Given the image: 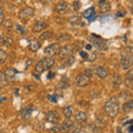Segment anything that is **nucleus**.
<instances>
[{
    "label": "nucleus",
    "mask_w": 133,
    "mask_h": 133,
    "mask_svg": "<svg viewBox=\"0 0 133 133\" xmlns=\"http://www.w3.org/2000/svg\"><path fill=\"white\" fill-rule=\"evenodd\" d=\"M119 109H120V103H119L116 98H111L109 101L105 103V107H104L105 113L109 116H111V118H114V116L118 115Z\"/></svg>",
    "instance_id": "nucleus-1"
},
{
    "label": "nucleus",
    "mask_w": 133,
    "mask_h": 133,
    "mask_svg": "<svg viewBox=\"0 0 133 133\" xmlns=\"http://www.w3.org/2000/svg\"><path fill=\"white\" fill-rule=\"evenodd\" d=\"M55 61L52 57H46V58H42L40 61H38L37 64H36V71L37 72H43L46 70H49V69H51L52 66L54 65Z\"/></svg>",
    "instance_id": "nucleus-2"
},
{
    "label": "nucleus",
    "mask_w": 133,
    "mask_h": 133,
    "mask_svg": "<svg viewBox=\"0 0 133 133\" xmlns=\"http://www.w3.org/2000/svg\"><path fill=\"white\" fill-rule=\"evenodd\" d=\"M133 65V51H126L121 54V66L123 70H129Z\"/></svg>",
    "instance_id": "nucleus-3"
},
{
    "label": "nucleus",
    "mask_w": 133,
    "mask_h": 133,
    "mask_svg": "<svg viewBox=\"0 0 133 133\" xmlns=\"http://www.w3.org/2000/svg\"><path fill=\"white\" fill-rule=\"evenodd\" d=\"M89 40L91 41V43L94 46V48H95L96 50H107L108 49V44L107 42L103 40V39H101L100 37H98V36L95 35H92L90 37V39Z\"/></svg>",
    "instance_id": "nucleus-4"
},
{
    "label": "nucleus",
    "mask_w": 133,
    "mask_h": 133,
    "mask_svg": "<svg viewBox=\"0 0 133 133\" xmlns=\"http://www.w3.org/2000/svg\"><path fill=\"white\" fill-rule=\"evenodd\" d=\"M73 46L72 44H66V46H63L62 48L60 47V50H59V52H58V55L61 58V59H65V58H68V57H70L71 53L73 52Z\"/></svg>",
    "instance_id": "nucleus-5"
},
{
    "label": "nucleus",
    "mask_w": 133,
    "mask_h": 133,
    "mask_svg": "<svg viewBox=\"0 0 133 133\" xmlns=\"http://www.w3.org/2000/svg\"><path fill=\"white\" fill-rule=\"evenodd\" d=\"M59 50H60L59 43H52L44 49V54L49 55V57H53L54 54H58Z\"/></svg>",
    "instance_id": "nucleus-6"
},
{
    "label": "nucleus",
    "mask_w": 133,
    "mask_h": 133,
    "mask_svg": "<svg viewBox=\"0 0 133 133\" xmlns=\"http://www.w3.org/2000/svg\"><path fill=\"white\" fill-rule=\"evenodd\" d=\"M33 13H35V9L31 7H26L23 8V9L20 10V12H19V17H20L21 19H23V20H28L29 18H31L33 16Z\"/></svg>",
    "instance_id": "nucleus-7"
},
{
    "label": "nucleus",
    "mask_w": 133,
    "mask_h": 133,
    "mask_svg": "<svg viewBox=\"0 0 133 133\" xmlns=\"http://www.w3.org/2000/svg\"><path fill=\"white\" fill-rule=\"evenodd\" d=\"M90 82V79L87 78L84 74H79L77 78H76V85L79 88H84L87 87Z\"/></svg>",
    "instance_id": "nucleus-8"
},
{
    "label": "nucleus",
    "mask_w": 133,
    "mask_h": 133,
    "mask_svg": "<svg viewBox=\"0 0 133 133\" xmlns=\"http://www.w3.org/2000/svg\"><path fill=\"white\" fill-rule=\"evenodd\" d=\"M73 125H74V124H73V122H72V120H70V119H66V120L60 125L59 132H61V133H66V132L71 131V129L73 127Z\"/></svg>",
    "instance_id": "nucleus-9"
},
{
    "label": "nucleus",
    "mask_w": 133,
    "mask_h": 133,
    "mask_svg": "<svg viewBox=\"0 0 133 133\" xmlns=\"http://www.w3.org/2000/svg\"><path fill=\"white\" fill-rule=\"evenodd\" d=\"M46 120L48 122H52V123H55L58 120H59V115L55 111H49V112L46 113Z\"/></svg>",
    "instance_id": "nucleus-10"
},
{
    "label": "nucleus",
    "mask_w": 133,
    "mask_h": 133,
    "mask_svg": "<svg viewBox=\"0 0 133 133\" xmlns=\"http://www.w3.org/2000/svg\"><path fill=\"white\" fill-rule=\"evenodd\" d=\"M94 73H95V76H98L100 79H105V78L108 77V71L103 66H95Z\"/></svg>",
    "instance_id": "nucleus-11"
},
{
    "label": "nucleus",
    "mask_w": 133,
    "mask_h": 133,
    "mask_svg": "<svg viewBox=\"0 0 133 133\" xmlns=\"http://www.w3.org/2000/svg\"><path fill=\"white\" fill-rule=\"evenodd\" d=\"M68 8H69V5L65 1H62V2H59L58 5H55L54 9L58 13H64L68 11Z\"/></svg>",
    "instance_id": "nucleus-12"
},
{
    "label": "nucleus",
    "mask_w": 133,
    "mask_h": 133,
    "mask_svg": "<svg viewBox=\"0 0 133 133\" xmlns=\"http://www.w3.org/2000/svg\"><path fill=\"white\" fill-rule=\"evenodd\" d=\"M47 28V22L46 21H37L33 24L32 29L35 32H41Z\"/></svg>",
    "instance_id": "nucleus-13"
},
{
    "label": "nucleus",
    "mask_w": 133,
    "mask_h": 133,
    "mask_svg": "<svg viewBox=\"0 0 133 133\" xmlns=\"http://www.w3.org/2000/svg\"><path fill=\"white\" fill-rule=\"evenodd\" d=\"M4 73H5V76L7 77L8 81H13V80H15V77L18 74V71L15 70V69H7Z\"/></svg>",
    "instance_id": "nucleus-14"
},
{
    "label": "nucleus",
    "mask_w": 133,
    "mask_h": 133,
    "mask_svg": "<svg viewBox=\"0 0 133 133\" xmlns=\"http://www.w3.org/2000/svg\"><path fill=\"white\" fill-rule=\"evenodd\" d=\"M32 112H33V107H27V108H24V109H22L19 113H20V115L26 120V119H28L32 114Z\"/></svg>",
    "instance_id": "nucleus-15"
},
{
    "label": "nucleus",
    "mask_w": 133,
    "mask_h": 133,
    "mask_svg": "<svg viewBox=\"0 0 133 133\" xmlns=\"http://www.w3.org/2000/svg\"><path fill=\"white\" fill-rule=\"evenodd\" d=\"M88 120V114L83 111H79V112L76 114V121L78 123H83Z\"/></svg>",
    "instance_id": "nucleus-16"
},
{
    "label": "nucleus",
    "mask_w": 133,
    "mask_h": 133,
    "mask_svg": "<svg viewBox=\"0 0 133 133\" xmlns=\"http://www.w3.org/2000/svg\"><path fill=\"white\" fill-rule=\"evenodd\" d=\"M41 47V43L39 42L37 39H31L30 40V43H29V49L31 51H38Z\"/></svg>",
    "instance_id": "nucleus-17"
},
{
    "label": "nucleus",
    "mask_w": 133,
    "mask_h": 133,
    "mask_svg": "<svg viewBox=\"0 0 133 133\" xmlns=\"http://www.w3.org/2000/svg\"><path fill=\"white\" fill-rule=\"evenodd\" d=\"M62 113L66 119H70L71 116L73 115V108L70 107V105H69V107H64L62 110Z\"/></svg>",
    "instance_id": "nucleus-18"
},
{
    "label": "nucleus",
    "mask_w": 133,
    "mask_h": 133,
    "mask_svg": "<svg viewBox=\"0 0 133 133\" xmlns=\"http://www.w3.org/2000/svg\"><path fill=\"white\" fill-rule=\"evenodd\" d=\"M0 44L1 46H11L12 44V39L7 36H1L0 37Z\"/></svg>",
    "instance_id": "nucleus-19"
},
{
    "label": "nucleus",
    "mask_w": 133,
    "mask_h": 133,
    "mask_svg": "<svg viewBox=\"0 0 133 133\" xmlns=\"http://www.w3.org/2000/svg\"><path fill=\"white\" fill-rule=\"evenodd\" d=\"M57 40L59 41V42H66V41H70L72 40V37L70 35H68V33H63V35H60L59 37L57 38Z\"/></svg>",
    "instance_id": "nucleus-20"
},
{
    "label": "nucleus",
    "mask_w": 133,
    "mask_h": 133,
    "mask_svg": "<svg viewBox=\"0 0 133 133\" xmlns=\"http://www.w3.org/2000/svg\"><path fill=\"white\" fill-rule=\"evenodd\" d=\"M133 110V100H129L126 101L123 105V111L124 112H130V111Z\"/></svg>",
    "instance_id": "nucleus-21"
},
{
    "label": "nucleus",
    "mask_w": 133,
    "mask_h": 133,
    "mask_svg": "<svg viewBox=\"0 0 133 133\" xmlns=\"http://www.w3.org/2000/svg\"><path fill=\"white\" fill-rule=\"evenodd\" d=\"M95 13V9H94L93 7H91V8H89V9H87V10H84L83 11V13H82V16L84 17V18H89V17H91L92 15H94Z\"/></svg>",
    "instance_id": "nucleus-22"
},
{
    "label": "nucleus",
    "mask_w": 133,
    "mask_h": 133,
    "mask_svg": "<svg viewBox=\"0 0 133 133\" xmlns=\"http://www.w3.org/2000/svg\"><path fill=\"white\" fill-rule=\"evenodd\" d=\"M110 10H111V6L108 2L101 5V7H100V12L101 13H108V12H110Z\"/></svg>",
    "instance_id": "nucleus-23"
},
{
    "label": "nucleus",
    "mask_w": 133,
    "mask_h": 133,
    "mask_svg": "<svg viewBox=\"0 0 133 133\" xmlns=\"http://www.w3.org/2000/svg\"><path fill=\"white\" fill-rule=\"evenodd\" d=\"M52 35H53V33H52V31H50V30L43 31L40 35V40H49V39L52 37Z\"/></svg>",
    "instance_id": "nucleus-24"
},
{
    "label": "nucleus",
    "mask_w": 133,
    "mask_h": 133,
    "mask_svg": "<svg viewBox=\"0 0 133 133\" xmlns=\"http://www.w3.org/2000/svg\"><path fill=\"white\" fill-rule=\"evenodd\" d=\"M122 83V80L119 74H114V78H113V85H114V88H119L121 85Z\"/></svg>",
    "instance_id": "nucleus-25"
},
{
    "label": "nucleus",
    "mask_w": 133,
    "mask_h": 133,
    "mask_svg": "<svg viewBox=\"0 0 133 133\" xmlns=\"http://www.w3.org/2000/svg\"><path fill=\"white\" fill-rule=\"evenodd\" d=\"M7 58H8V54H7V52H6L5 50L0 49V63H4V62H6V60H7Z\"/></svg>",
    "instance_id": "nucleus-26"
},
{
    "label": "nucleus",
    "mask_w": 133,
    "mask_h": 133,
    "mask_svg": "<svg viewBox=\"0 0 133 133\" xmlns=\"http://www.w3.org/2000/svg\"><path fill=\"white\" fill-rule=\"evenodd\" d=\"M69 21H70L71 24H80L81 19H80V17H78V16H73V17H71V18L69 19Z\"/></svg>",
    "instance_id": "nucleus-27"
},
{
    "label": "nucleus",
    "mask_w": 133,
    "mask_h": 133,
    "mask_svg": "<svg viewBox=\"0 0 133 133\" xmlns=\"http://www.w3.org/2000/svg\"><path fill=\"white\" fill-rule=\"evenodd\" d=\"M73 62H74V57L73 55H70V57H68V59H66V61L64 62V65L65 68H68V66H71L72 64H73Z\"/></svg>",
    "instance_id": "nucleus-28"
},
{
    "label": "nucleus",
    "mask_w": 133,
    "mask_h": 133,
    "mask_svg": "<svg viewBox=\"0 0 133 133\" xmlns=\"http://www.w3.org/2000/svg\"><path fill=\"white\" fill-rule=\"evenodd\" d=\"M8 79H7V77L5 76V73H0V84H2V85H7L8 84Z\"/></svg>",
    "instance_id": "nucleus-29"
},
{
    "label": "nucleus",
    "mask_w": 133,
    "mask_h": 133,
    "mask_svg": "<svg viewBox=\"0 0 133 133\" xmlns=\"http://www.w3.org/2000/svg\"><path fill=\"white\" fill-rule=\"evenodd\" d=\"M59 130H60V125H58V124H53V125L49 129V132L50 133H57V132H59Z\"/></svg>",
    "instance_id": "nucleus-30"
},
{
    "label": "nucleus",
    "mask_w": 133,
    "mask_h": 133,
    "mask_svg": "<svg viewBox=\"0 0 133 133\" xmlns=\"http://www.w3.org/2000/svg\"><path fill=\"white\" fill-rule=\"evenodd\" d=\"M83 74H84V76L87 77V78H89V79H91V78L93 77V72H92V70H91V69H85L84 73H83Z\"/></svg>",
    "instance_id": "nucleus-31"
},
{
    "label": "nucleus",
    "mask_w": 133,
    "mask_h": 133,
    "mask_svg": "<svg viewBox=\"0 0 133 133\" xmlns=\"http://www.w3.org/2000/svg\"><path fill=\"white\" fill-rule=\"evenodd\" d=\"M126 77H127V79H129L130 81H131V82H133V68L129 69V71H127V74H126Z\"/></svg>",
    "instance_id": "nucleus-32"
},
{
    "label": "nucleus",
    "mask_w": 133,
    "mask_h": 133,
    "mask_svg": "<svg viewBox=\"0 0 133 133\" xmlns=\"http://www.w3.org/2000/svg\"><path fill=\"white\" fill-rule=\"evenodd\" d=\"M16 29L18 30V31L21 33V35H24V33H26V29H24L23 27H21L20 24H17V26H16Z\"/></svg>",
    "instance_id": "nucleus-33"
},
{
    "label": "nucleus",
    "mask_w": 133,
    "mask_h": 133,
    "mask_svg": "<svg viewBox=\"0 0 133 133\" xmlns=\"http://www.w3.org/2000/svg\"><path fill=\"white\" fill-rule=\"evenodd\" d=\"M2 23L5 24V26H6V28H7V29H8V28H9V29H10V28H11V26H12V21H11L10 19H8V20L4 21V22H2Z\"/></svg>",
    "instance_id": "nucleus-34"
},
{
    "label": "nucleus",
    "mask_w": 133,
    "mask_h": 133,
    "mask_svg": "<svg viewBox=\"0 0 133 133\" xmlns=\"http://www.w3.org/2000/svg\"><path fill=\"white\" fill-rule=\"evenodd\" d=\"M48 99L51 102H53V103H57V102H58V95H55V94H54V95H49Z\"/></svg>",
    "instance_id": "nucleus-35"
},
{
    "label": "nucleus",
    "mask_w": 133,
    "mask_h": 133,
    "mask_svg": "<svg viewBox=\"0 0 133 133\" xmlns=\"http://www.w3.org/2000/svg\"><path fill=\"white\" fill-rule=\"evenodd\" d=\"M95 59H96V53H95V52H93V53H91L90 55H88V60L91 61V62L94 61Z\"/></svg>",
    "instance_id": "nucleus-36"
},
{
    "label": "nucleus",
    "mask_w": 133,
    "mask_h": 133,
    "mask_svg": "<svg viewBox=\"0 0 133 133\" xmlns=\"http://www.w3.org/2000/svg\"><path fill=\"white\" fill-rule=\"evenodd\" d=\"M4 22V9L0 7V24Z\"/></svg>",
    "instance_id": "nucleus-37"
},
{
    "label": "nucleus",
    "mask_w": 133,
    "mask_h": 133,
    "mask_svg": "<svg viewBox=\"0 0 133 133\" xmlns=\"http://www.w3.org/2000/svg\"><path fill=\"white\" fill-rule=\"evenodd\" d=\"M73 9L76 10V11H78V10L80 9V2H79V1H76V2L73 4Z\"/></svg>",
    "instance_id": "nucleus-38"
},
{
    "label": "nucleus",
    "mask_w": 133,
    "mask_h": 133,
    "mask_svg": "<svg viewBox=\"0 0 133 133\" xmlns=\"http://www.w3.org/2000/svg\"><path fill=\"white\" fill-rule=\"evenodd\" d=\"M125 93H126V94H124V92H122V93H121V96H122L123 99H126V98H129V96H131V93H130L129 91H126Z\"/></svg>",
    "instance_id": "nucleus-39"
},
{
    "label": "nucleus",
    "mask_w": 133,
    "mask_h": 133,
    "mask_svg": "<svg viewBox=\"0 0 133 133\" xmlns=\"http://www.w3.org/2000/svg\"><path fill=\"white\" fill-rule=\"evenodd\" d=\"M80 129H81V126H80V125H73V127H72V129H71V131L72 132H77V131H79V130Z\"/></svg>",
    "instance_id": "nucleus-40"
},
{
    "label": "nucleus",
    "mask_w": 133,
    "mask_h": 133,
    "mask_svg": "<svg viewBox=\"0 0 133 133\" xmlns=\"http://www.w3.org/2000/svg\"><path fill=\"white\" fill-rule=\"evenodd\" d=\"M80 55H81V57L83 58V59H88V53L87 52H84V51H80Z\"/></svg>",
    "instance_id": "nucleus-41"
},
{
    "label": "nucleus",
    "mask_w": 133,
    "mask_h": 133,
    "mask_svg": "<svg viewBox=\"0 0 133 133\" xmlns=\"http://www.w3.org/2000/svg\"><path fill=\"white\" fill-rule=\"evenodd\" d=\"M132 122H133V121H132ZM132 122H131V121H129V122H126V123H124V125H127V124H130V123H132ZM132 131H133V125L129 127V130H127V133H131Z\"/></svg>",
    "instance_id": "nucleus-42"
},
{
    "label": "nucleus",
    "mask_w": 133,
    "mask_h": 133,
    "mask_svg": "<svg viewBox=\"0 0 133 133\" xmlns=\"http://www.w3.org/2000/svg\"><path fill=\"white\" fill-rule=\"evenodd\" d=\"M96 17H98V15H96V13H94V15H92V16H91V17H89V18H88V21H89V22L93 21L94 19L96 18Z\"/></svg>",
    "instance_id": "nucleus-43"
},
{
    "label": "nucleus",
    "mask_w": 133,
    "mask_h": 133,
    "mask_svg": "<svg viewBox=\"0 0 133 133\" xmlns=\"http://www.w3.org/2000/svg\"><path fill=\"white\" fill-rule=\"evenodd\" d=\"M32 59H29V60H28L27 61V62H26V68H29V66H30V64H31V63H32Z\"/></svg>",
    "instance_id": "nucleus-44"
},
{
    "label": "nucleus",
    "mask_w": 133,
    "mask_h": 133,
    "mask_svg": "<svg viewBox=\"0 0 133 133\" xmlns=\"http://www.w3.org/2000/svg\"><path fill=\"white\" fill-rule=\"evenodd\" d=\"M118 16H119V17L125 16V11H119V12H118Z\"/></svg>",
    "instance_id": "nucleus-45"
},
{
    "label": "nucleus",
    "mask_w": 133,
    "mask_h": 133,
    "mask_svg": "<svg viewBox=\"0 0 133 133\" xmlns=\"http://www.w3.org/2000/svg\"><path fill=\"white\" fill-rule=\"evenodd\" d=\"M85 49H87L88 51H90V50L92 49V44H87V46H85Z\"/></svg>",
    "instance_id": "nucleus-46"
},
{
    "label": "nucleus",
    "mask_w": 133,
    "mask_h": 133,
    "mask_svg": "<svg viewBox=\"0 0 133 133\" xmlns=\"http://www.w3.org/2000/svg\"><path fill=\"white\" fill-rule=\"evenodd\" d=\"M53 77H54V73H52V72H49V74H48V79H52Z\"/></svg>",
    "instance_id": "nucleus-47"
},
{
    "label": "nucleus",
    "mask_w": 133,
    "mask_h": 133,
    "mask_svg": "<svg viewBox=\"0 0 133 133\" xmlns=\"http://www.w3.org/2000/svg\"><path fill=\"white\" fill-rule=\"evenodd\" d=\"M74 133H88V132L84 131V130H82V129H80L79 131H77V132H74Z\"/></svg>",
    "instance_id": "nucleus-48"
},
{
    "label": "nucleus",
    "mask_w": 133,
    "mask_h": 133,
    "mask_svg": "<svg viewBox=\"0 0 133 133\" xmlns=\"http://www.w3.org/2000/svg\"><path fill=\"white\" fill-rule=\"evenodd\" d=\"M107 1H108V0H99V4H100V5H103V4H105Z\"/></svg>",
    "instance_id": "nucleus-49"
},
{
    "label": "nucleus",
    "mask_w": 133,
    "mask_h": 133,
    "mask_svg": "<svg viewBox=\"0 0 133 133\" xmlns=\"http://www.w3.org/2000/svg\"><path fill=\"white\" fill-rule=\"evenodd\" d=\"M6 100H7V98H0V102H4V101H6Z\"/></svg>",
    "instance_id": "nucleus-50"
},
{
    "label": "nucleus",
    "mask_w": 133,
    "mask_h": 133,
    "mask_svg": "<svg viewBox=\"0 0 133 133\" xmlns=\"http://www.w3.org/2000/svg\"><path fill=\"white\" fill-rule=\"evenodd\" d=\"M15 92H16V95H19V89H16Z\"/></svg>",
    "instance_id": "nucleus-51"
},
{
    "label": "nucleus",
    "mask_w": 133,
    "mask_h": 133,
    "mask_svg": "<svg viewBox=\"0 0 133 133\" xmlns=\"http://www.w3.org/2000/svg\"><path fill=\"white\" fill-rule=\"evenodd\" d=\"M116 131H118V133H122V130H121V127H118V130H116Z\"/></svg>",
    "instance_id": "nucleus-52"
},
{
    "label": "nucleus",
    "mask_w": 133,
    "mask_h": 133,
    "mask_svg": "<svg viewBox=\"0 0 133 133\" xmlns=\"http://www.w3.org/2000/svg\"><path fill=\"white\" fill-rule=\"evenodd\" d=\"M131 10H132V12H133V6H132V7H131Z\"/></svg>",
    "instance_id": "nucleus-53"
},
{
    "label": "nucleus",
    "mask_w": 133,
    "mask_h": 133,
    "mask_svg": "<svg viewBox=\"0 0 133 133\" xmlns=\"http://www.w3.org/2000/svg\"><path fill=\"white\" fill-rule=\"evenodd\" d=\"M0 90H1V88H0Z\"/></svg>",
    "instance_id": "nucleus-54"
}]
</instances>
